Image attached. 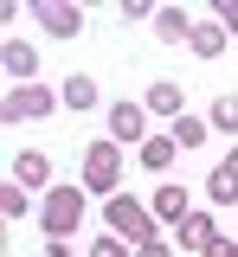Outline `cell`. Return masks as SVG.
<instances>
[{
  "label": "cell",
  "instance_id": "cell-15",
  "mask_svg": "<svg viewBox=\"0 0 238 257\" xmlns=\"http://www.w3.org/2000/svg\"><path fill=\"white\" fill-rule=\"evenodd\" d=\"M174 155H180V148H174V135H148V142H142V167H168Z\"/></svg>",
  "mask_w": 238,
  "mask_h": 257
},
{
  "label": "cell",
  "instance_id": "cell-24",
  "mask_svg": "<svg viewBox=\"0 0 238 257\" xmlns=\"http://www.w3.org/2000/svg\"><path fill=\"white\" fill-rule=\"evenodd\" d=\"M45 257H71V251H65V244H45Z\"/></svg>",
  "mask_w": 238,
  "mask_h": 257
},
{
  "label": "cell",
  "instance_id": "cell-6",
  "mask_svg": "<svg viewBox=\"0 0 238 257\" xmlns=\"http://www.w3.org/2000/svg\"><path fill=\"white\" fill-rule=\"evenodd\" d=\"M109 135L116 142H148V109L142 103H116L109 109Z\"/></svg>",
  "mask_w": 238,
  "mask_h": 257
},
{
  "label": "cell",
  "instance_id": "cell-19",
  "mask_svg": "<svg viewBox=\"0 0 238 257\" xmlns=\"http://www.w3.org/2000/svg\"><path fill=\"white\" fill-rule=\"evenodd\" d=\"M0 212H7V219H26V187H7V193H0Z\"/></svg>",
  "mask_w": 238,
  "mask_h": 257
},
{
  "label": "cell",
  "instance_id": "cell-12",
  "mask_svg": "<svg viewBox=\"0 0 238 257\" xmlns=\"http://www.w3.org/2000/svg\"><path fill=\"white\" fill-rule=\"evenodd\" d=\"M155 39H168V45H187V39H193L187 13H180V7H161V13H155Z\"/></svg>",
  "mask_w": 238,
  "mask_h": 257
},
{
  "label": "cell",
  "instance_id": "cell-4",
  "mask_svg": "<svg viewBox=\"0 0 238 257\" xmlns=\"http://www.w3.org/2000/svg\"><path fill=\"white\" fill-rule=\"evenodd\" d=\"M103 225H109L116 238H136V244H148V206H142V199H129V193H116V199L103 206Z\"/></svg>",
  "mask_w": 238,
  "mask_h": 257
},
{
  "label": "cell",
  "instance_id": "cell-20",
  "mask_svg": "<svg viewBox=\"0 0 238 257\" xmlns=\"http://www.w3.org/2000/svg\"><path fill=\"white\" fill-rule=\"evenodd\" d=\"M90 257H129V251H123V238H97V244H90Z\"/></svg>",
  "mask_w": 238,
  "mask_h": 257
},
{
  "label": "cell",
  "instance_id": "cell-3",
  "mask_svg": "<svg viewBox=\"0 0 238 257\" xmlns=\"http://www.w3.org/2000/svg\"><path fill=\"white\" fill-rule=\"evenodd\" d=\"M52 103L58 96L45 90V84H13V90L0 96V116L7 122H33V116H52Z\"/></svg>",
  "mask_w": 238,
  "mask_h": 257
},
{
  "label": "cell",
  "instance_id": "cell-5",
  "mask_svg": "<svg viewBox=\"0 0 238 257\" xmlns=\"http://www.w3.org/2000/svg\"><path fill=\"white\" fill-rule=\"evenodd\" d=\"M33 20L52 32V39H77V32H84V13H77L71 0H39V7H33Z\"/></svg>",
  "mask_w": 238,
  "mask_h": 257
},
{
  "label": "cell",
  "instance_id": "cell-7",
  "mask_svg": "<svg viewBox=\"0 0 238 257\" xmlns=\"http://www.w3.org/2000/svg\"><path fill=\"white\" fill-rule=\"evenodd\" d=\"M52 180V161L39 155V148H26V155H13V187H45ZM52 193V187H45Z\"/></svg>",
  "mask_w": 238,
  "mask_h": 257
},
{
  "label": "cell",
  "instance_id": "cell-10",
  "mask_svg": "<svg viewBox=\"0 0 238 257\" xmlns=\"http://www.w3.org/2000/svg\"><path fill=\"white\" fill-rule=\"evenodd\" d=\"M187 212H193V199H187V187H174V180H168V187L155 193V219H174V225H180Z\"/></svg>",
  "mask_w": 238,
  "mask_h": 257
},
{
  "label": "cell",
  "instance_id": "cell-23",
  "mask_svg": "<svg viewBox=\"0 0 238 257\" xmlns=\"http://www.w3.org/2000/svg\"><path fill=\"white\" fill-rule=\"evenodd\" d=\"M136 257H174V251L161 244V238H148V244H136Z\"/></svg>",
  "mask_w": 238,
  "mask_h": 257
},
{
  "label": "cell",
  "instance_id": "cell-18",
  "mask_svg": "<svg viewBox=\"0 0 238 257\" xmlns=\"http://www.w3.org/2000/svg\"><path fill=\"white\" fill-rule=\"evenodd\" d=\"M206 122L212 128H238V96H219V103L206 109Z\"/></svg>",
  "mask_w": 238,
  "mask_h": 257
},
{
  "label": "cell",
  "instance_id": "cell-13",
  "mask_svg": "<svg viewBox=\"0 0 238 257\" xmlns=\"http://www.w3.org/2000/svg\"><path fill=\"white\" fill-rule=\"evenodd\" d=\"M148 109H155V116H180V84H174V77L148 84Z\"/></svg>",
  "mask_w": 238,
  "mask_h": 257
},
{
  "label": "cell",
  "instance_id": "cell-21",
  "mask_svg": "<svg viewBox=\"0 0 238 257\" xmlns=\"http://www.w3.org/2000/svg\"><path fill=\"white\" fill-rule=\"evenodd\" d=\"M219 26H225V32H238V0H219Z\"/></svg>",
  "mask_w": 238,
  "mask_h": 257
},
{
  "label": "cell",
  "instance_id": "cell-16",
  "mask_svg": "<svg viewBox=\"0 0 238 257\" xmlns=\"http://www.w3.org/2000/svg\"><path fill=\"white\" fill-rule=\"evenodd\" d=\"M187 45H193L200 58H219V52H225V26H193V39H187Z\"/></svg>",
  "mask_w": 238,
  "mask_h": 257
},
{
  "label": "cell",
  "instance_id": "cell-2",
  "mask_svg": "<svg viewBox=\"0 0 238 257\" xmlns=\"http://www.w3.org/2000/svg\"><path fill=\"white\" fill-rule=\"evenodd\" d=\"M116 180H123V148H116V142H90V148H84V187L116 199Z\"/></svg>",
  "mask_w": 238,
  "mask_h": 257
},
{
  "label": "cell",
  "instance_id": "cell-17",
  "mask_svg": "<svg viewBox=\"0 0 238 257\" xmlns=\"http://www.w3.org/2000/svg\"><path fill=\"white\" fill-rule=\"evenodd\" d=\"M200 142H206L200 116H174V148H200Z\"/></svg>",
  "mask_w": 238,
  "mask_h": 257
},
{
  "label": "cell",
  "instance_id": "cell-11",
  "mask_svg": "<svg viewBox=\"0 0 238 257\" xmlns=\"http://www.w3.org/2000/svg\"><path fill=\"white\" fill-rule=\"evenodd\" d=\"M212 238H219V225L206 219V212H187V219H180V244H187V251H206Z\"/></svg>",
  "mask_w": 238,
  "mask_h": 257
},
{
  "label": "cell",
  "instance_id": "cell-22",
  "mask_svg": "<svg viewBox=\"0 0 238 257\" xmlns=\"http://www.w3.org/2000/svg\"><path fill=\"white\" fill-rule=\"evenodd\" d=\"M200 257H238V244H232V238H212V244H206Z\"/></svg>",
  "mask_w": 238,
  "mask_h": 257
},
{
  "label": "cell",
  "instance_id": "cell-14",
  "mask_svg": "<svg viewBox=\"0 0 238 257\" xmlns=\"http://www.w3.org/2000/svg\"><path fill=\"white\" fill-rule=\"evenodd\" d=\"M65 103H71V109H90V103H97V77H90V71L65 77Z\"/></svg>",
  "mask_w": 238,
  "mask_h": 257
},
{
  "label": "cell",
  "instance_id": "cell-9",
  "mask_svg": "<svg viewBox=\"0 0 238 257\" xmlns=\"http://www.w3.org/2000/svg\"><path fill=\"white\" fill-rule=\"evenodd\" d=\"M0 64H7L13 77H33V71H39V52L26 45V39H7V45H0Z\"/></svg>",
  "mask_w": 238,
  "mask_h": 257
},
{
  "label": "cell",
  "instance_id": "cell-8",
  "mask_svg": "<svg viewBox=\"0 0 238 257\" xmlns=\"http://www.w3.org/2000/svg\"><path fill=\"white\" fill-rule=\"evenodd\" d=\"M206 193H212L219 206H232V199H238V148H232L225 161H219V167H212V180H206Z\"/></svg>",
  "mask_w": 238,
  "mask_h": 257
},
{
  "label": "cell",
  "instance_id": "cell-1",
  "mask_svg": "<svg viewBox=\"0 0 238 257\" xmlns=\"http://www.w3.org/2000/svg\"><path fill=\"white\" fill-rule=\"evenodd\" d=\"M39 225H45V238H52V244H65V231L84 225V187H52V193H45Z\"/></svg>",
  "mask_w": 238,
  "mask_h": 257
}]
</instances>
